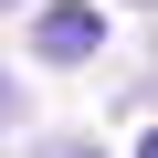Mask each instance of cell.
I'll return each instance as SVG.
<instances>
[{"mask_svg":"<svg viewBox=\"0 0 158 158\" xmlns=\"http://www.w3.org/2000/svg\"><path fill=\"white\" fill-rule=\"evenodd\" d=\"M95 42H106V11H85V0H53V11L32 21V53L42 63H85Z\"/></svg>","mask_w":158,"mask_h":158,"instance_id":"cell-1","label":"cell"},{"mask_svg":"<svg viewBox=\"0 0 158 158\" xmlns=\"http://www.w3.org/2000/svg\"><path fill=\"white\" fill-rule=\"evenodd\" d=\"M42 158H95V137H63V148H42Z\"/></svg>","mask_w":158,"mask_h":158,"instance_id":"cell-2","label":"cell"},{"mask_svg":"<svg viewBox=\"0 0 158 158\" xmlns=\"http://www.w3.org/2000/svg\"><path fill=\"white\" fill-rule=\"evenodd\" d=\"M137 158H158V127H148V137H137Z\"/></svg>","mask_w":158,"mask_h":158,"instance_id":"cell-3","label":"cell"},{"mask_svg":"<svg viewBox=\"0 0 158 158\" xmlns=\"http://www.w3.org/2000/svg\"><path fill=\"white\" fill-rule=\"evenodd\" d=\"M0 116H11V85H0Z\"/></svg>","mask_w":158,"mask_h":158,"instance_id":"cell-4","label":"cell"}]
</instances>
